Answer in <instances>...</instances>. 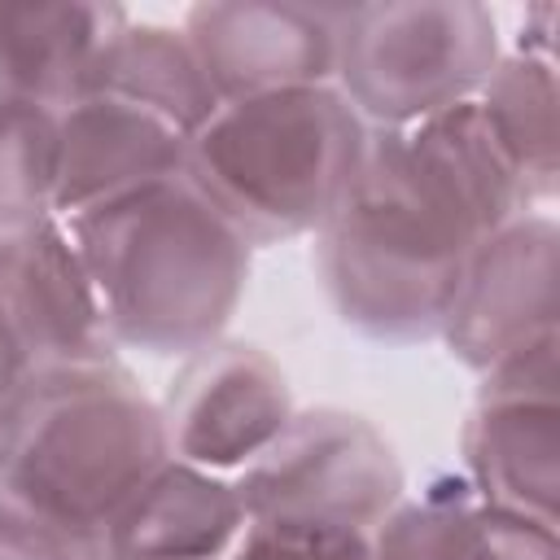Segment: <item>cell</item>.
I'll return each instance as SVG.
<instances>
[{
  "mask_svg": "<svg viewBox=\"0 0 560 560\" xmlns=\"http://www.w3.org/2000/svg\"><path fill=\"white\" fill-rule=\"evenodd\" d=\"M534 210L494 149L477 101L372 131L341 210L315 232V271L346 328L385 346L442 332L464 258Z\"/></svg>",
  "mask_w": 560,
  "mask_h": 560,
  "instance_id": "obj_1",
  "label": "cell"
},
{
  "mask_svg": "<svg viewBox=\"0 0 560 560\" xmlns=\"http://www.w3.org/2000/svg\"><path fill=\"white\" fill-rule=\"evenodd\" d=\"M118 350L188 359L236 315L254 249L179 171L66 219Z\"/></svg>",
  "mask_w": 560,
  "mask_h": 560,
  "instance_id": "obj_2",
  "label": "cell"
},
{
  "mask_svg": "<svg viewBox=\"0 0 560 560\" xmlns=\"http://www.w3.org/2000/svg\"><path fill=\"white\" fill-rule=\"evenodd\" d=\"M372 127L332 83L228 101L188 136L184 175L249 249L315 236L350 197Z\"/></svg>",
  "mask_w": 560,
  "mask_h": 560,
  "instance_id": "obj_3",
  "label": "cell"
},
{
  "mask_svg": "<svg viewBox=\"0 0 560 560\" xmlns=\"http://www.w3.org/2000/svg\"><path fill=\"white\" fill-rule=\"evenodd\" d=\"M166 459L162 407L118 359L26 368L0 411V481L101 534Z\"/></svg>",
  "mask_w": 560,
  "mask_h": 560,
  "instance_id": "obj_4",
  "label": "cell"
},
{
  "mask_svg": "<svg viewBox=\"0 0 560 560\" xmlns=\"http://www.w3.org/2000/svg\"><path fill=\"white\" fill-rule=\"evenodd\" d=\"M499 57V22L477 0L341 4L332 88L372 131H398L477 101Z\"/></svg>",
  "mask_w": 560,
  "mask_h": 560,
  "instance_id": "obj_5",
  "label": "cell"
},
{
  "mask_svg": "<svg viewBox=\"0 0 560 560\" xmlns=\"http://www.w3.org/2000/svg\"><path fill=\"white\" fill-rule=\"evenodd\" d=\"M232 486L245 525L359 538H372L407 494L394 442L346 407L293 411L280 438L262 446Z\"/></svg>",
  "mask_w": 560,
  "mask_h": 560,
  "instance_id": "obj_6",
  "label": "cell"
},
{
  "mask_svg": "<svg viewBox=\"0 0 560 560\" xmlns=\"http://www.w3.org/2000/svg\"><path fill=\"white\" fill-rule=\"evenodd\" d=\"M556 328L560 228L547 210H525L472 245L438 337L464 368L486 372L508 350Z\"/></svg>",
  "mask_w": 560,
  "mask_h": 560,
  "instance_id": "obj_7",
  "label": "cell"
},
{
  "mask_svg": "<svg viewBox=\"0 0 560 560\" xmlns=\"http://www.w3.org/2000/svg\"><path fill=\"white\" fill-rule=\"evenodd\" d=\"M158 407L171 455L223 477L271 446L298 411L284 368L262 346L228 337L188 354Z\"/></svg>",
  "mask_w": 560,
  "mask_h": 560,
  "instance_id": "obj_8",
  "label": "cell"
},
{
  "mask_svg": "<svg viewBox=\"0 0 560 560\" xmlns=\"http://www.w3.org/2000/svg\"><path fill=\"white\" fill-rule=\"evenodd\" d=\"M341 4L210 0L184 13V35L214 96L245 101L284 88L332 83Z\"/></svg>",
  "mask_w": 560,
  "mask_h": 560,
  "instance_id": "obj_9",
  "label": "cell"
},
{
  "mask_svg": "<svg viewBox=\"0 0 560 560\" xmlns=\"http://www.w3.org/2000/svg\"><path fill=\"white\" fill-rule=\"evenodd\" d=\"M0 311L26 368L118 359L96 284L66 219L0 236Z\"/></svg>",
  "mask_w": 560,
  "mask_h": 560,
  "instance_id": "obj_10",
  "label": "cell"
},
{
  "mask_svg": "<svg viewBox=\"0 0 560 560\" xmlns=\"http://www.w3.org/2000/svg\"><path fill=\"white\" fill-rule=\"evenodd\" d=\"M57 219L179 175L188 153V136L105 92H88L57 109Z\"/></svg>",
  "mask_w": 560,
  "mask_h": 560,
  "instance_id": "obj_11",
  "label": "cell"
},
{
  "mask_svg": "<svg viewBox=\"0 0 560 560\" xmlns=\"http://www.w3.org/2000/svg\"><path fill=\"white\" fill-rule=\"evenodd\" d=\"M245 534L232 477L166 459L105 525L109 560H223Z\"/></svg>",
  "mask_w": 560,
  "mask_h": 560,
  "instance_id": "obj_12",
  "label": "cell"
},
{
  "mask_svg": "<svg viewBox=\"0 0 560 560\" xmlns=\"http://www.w3.org/2000/svg\"><path fill=\"white\" fill-rule=\"evenodd\" d=\"M459 459L477 499L560 529V402L477 398Z\"/></svg>",
  "mask_w": 560,
  "mask_h": 560,
  "instance_id": "obj_13",
  "label": "cell"
},
{
  "mask_svg": "<svg viewBox=\"0 0 560 560\" xmlns=\"http://www.w3.org/2000/svg\"><path fill=\"white\" fill-rule=\"evenodd\" d=\"M127 9L92 0L0 4V79L4 92L66 109L92 92L109 39L122 31Z\"/></svg>",
  "mask_w": 560,
  "mask_h": 560,
  "instance_id": "obj_14",
  "label": "cell"
},
{
  "mask_svg": "<svg viewBox=\"0 0 560 560\" xmlns=\"http://www.w3.org/2000/svg\"><path fill=\"white\" fill-rule=\"evenodd\" d=\"M376 560H560V534L472 494L459 477L402 499L372 534Z\"/></svg>",
  "mask_w": 560,
  "mask_h": 560,
  "instance_id": "obj_15",
  "label": "cell"
},
{
  "mask_svg": "<svg viewBox=\"0 0 560 560\" xmlns=\"http://www.w3.org/2000/svg\"><path fill=\"white\" fill-rule=\"evenodd\" d=\"M92 92L131 101L175 127L179 136H197L214 109L223 105L179 26L162 22H122V31L109 39Z\"/></svg>",
  "mask_w": 560,
  "mask_h": 560,
  "instance_id": "obj_16",
  "label": "cell"
},
{
  "mask_svg": "<svg viewBox=\"0 0 560 560\" xmlns=\"http://www.w3.org/2000/svg\"><path fill=\"white\" fill-rule=\"evenodd\" d=\"M477 114L521 184V197L542 210L560 188V88L556 61L503 52L477 92Z\"/></svg>",
  "mask_w": 560,
  "mask_h": 560,
  "instance_id": "obj_17",
  "label": "cell"
},
{
  "mask_svg": "<svg viewBox=\"0 0 560 560\" xmlns=\"http://www.w3.org/2000/svg\"><path fill=\"white\" fill-rule=\"evenodd\" d=\"M57 158H61L57 109L4 92L0 96V236H18L57 219Z\"/></svg>",
  "mask_w": 560,
  "mask_h": 560,
  "instance_id": "obj_18",
  "label": "cell"
},
{
  "mask_svg": "<svg viewBox=\"0 0 560 560\" xmlns=\"http://www.w3.org/2000/svg\"><path fill=\"white\" fill-rule=\"evenodd\" d=\"M0 560H109L105 534L74 525L0 481Z\"/></svg>",
  "mask_w": 560,
  "mask_h": 560,
  "instance_id": "obj_19",
  "label": "cell"
},
{
  "mask_svg": "<svg viewBox=\"0 0 560 560\" xmlns=\"http://www.w3.org/2000/svg\"><path fill=\"white\" fill-rule=\"evenodd\" d=\"M477 398H525V402H560V328L542 332L503 359H494L486 372H477Z\"/></svg>",
  "mask_w": 560,
  "mask_h": 560,
  "instance_id": "obj_20",
  "label": "cell"
},
{
  "mask_svg": "<svg viewBox=\"0 0 560 560\" xmlns=\"http://www.w3.org/2000/svg\"><path fill=\"white\" fill-rule=\"evenodd\" d=\"M223 560H376V556H372V538L359 534H302V529L245 525V534Z\"/></svg>",
  "mask_w": 560,
  "mask_h": 560,
  "instance_id": "obj_21",
  "label": "cell"
},
{
  "mask_svg": "<svg viewBox=\"0 0 560 560\" xmlns=\"http://www.w3.org/2000/svg\"><path fill=\"white\" fill-rule=\"evenodd\" d=\"M556 26H560V9H556V4H529V9H525V18H521V39H516V48H512V52L551 61Z\"/></svg>",
  "mask_w": 560,
  "mask_h": 560,
  "instance_id": "obj_22",
  "label": "cell"
},
{
  "mask_svg": "<svg viewBox=\"0 0 560 560\" xmlns=\"http://www.w3.org/2000/svg\"><path fill=\"white\" fill-rule=\"evenodd\" d=\"M22 376H26V359H22L18 337H13V328H9V319H4V311H0V411H4V402L13 398V389H18Z\"/></svg>",
  "mask_w": 560,
  "mask_h": 560,
  "instance_id": "obj_23",
  "label": "cell"
},
{
  "mask_svg": "<svg viewBox=\"0 0 560 560\" xmlns=\"http://www.w3.org/2000/svg\"><path fill=\"white\" fill-rule=\"evenodd\" d=\"M0 96H4V79H0Z\"/></svg>",
  "mask_w": 560,
  "mask_h": 560,
  "instance_id": "obj_24",
  "label": "cell"
}]
</instances>
